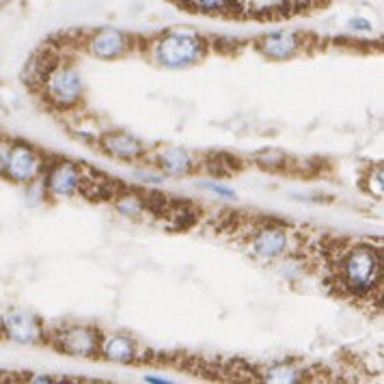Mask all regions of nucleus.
Masks as SVG:
<instances>
[{
	"mask_svg": "<svg viewBox=\"0 0 384 384\" xmlns=\"http://www.w3.org/2000/svg\"><path fill=\"white\" fill-rule=\"evenodd\" d=\"M337 287L352 298H369L382 289V253L372 244H357L335 261Z\"/></svg>",
	"mask_w": 384,
	"mask_h": 384,
	"instance_id": "nucleus-1",
	"label": "nucleus"
},
{
	"mask_svg": "<svg viewBox=\"0 0 384 384\" xmlns=\"http://www.w3.org/2000/svg\"><path fill=\"white\" fill-rule=\"evenodd\" d=\"M210 43L195 31H171L154 43V61L167 69H188L208 56Z\"/></svg>",
	"mask_w": 384,
	"mask_h": 384,
	"instance_id": "nucleus-2",
	"label": "nucleus"
},
{
	"mask_svg": "<svg viewBox=\"0 0 384 384\" xmlns=\"http://www.w3.org/2000/svg\"><path fill=\"white\" fill-rule=\"evenodd\" d=\"M43 97L56 110H73L84 99V80L80 71L69 63H54L41 82Z\"/></svg>",
	"mask_w": 384,
	"mask_h": 384,
	"instance_id": "nucleus-3",
	"label": "nucleus"
},
{
	"mask_svg": "<svg viewBox=\"0 0 384 384\" xmlns=\"http://www.w3.org/2000/svg\"><path fill=\"white\" fill-rule=\"evenodd\" d=\"M296 240L298 235H293L287 227L283 225H263L259 227L248 242V253L259 261L274 263L283 261L291 253H296Z\"/></svg>",
	"mask_w": 384,
	"mask_h": 384,
	"instance_id": "nucleus-4",
	"label": "nucleus"
},
{
	"mask_svg": "<svg viewBox=\"0 0 384 384\" xmlns=\"http://www.w3.org/2000/svg\"><path fill=\"white\" fill-rule=\"evenodd\" d=\"M46 171V158H43L35 147L26 143L7 145V154L3 162V173L9 182L20 186H31L43 177Z\"/></svg>",
	"mask_w": 384,
	"mask_h": 384,
	"instance_id": "nucleus-5",
	"label": "nucleus"
},
{
	"mask_svg": "<svg viewBox=\"0 0 384 384\" xmlns=\"http://www.w3.org/2000/svg\"><path fill=\"white\" fill-rule=\"evenodd\" d=\"M84 182V165L69 160H54L43 171V190L54 199H71L80 195Z\"/></svg>",
	"mask_w": 384,
	"mask_h": 384,
	"instance_id": "nucleus-6",
	"label": "nucleus"
},
{
	"mask_svg": "<svg viewBox=\"0 0 384 384\" xmlns=\"http://www.w3.org/2000/svg\"><path fill=\"white\" fill-rule=\"evenodd\" d=\"M0 331L13 344L20 346H41L48 341L41 320L31 311H24V309H13V311L5 313L0 320Z\"/></svg>",
	"mask_w": 384,
	"mask_h": 384,
	"instance_id": "nucleus-7",
	"label": "nucleus"
},
{
	"mask_svg": "<svg viewBox=\"0 0 384 384\" xmlns=\"http://www.w3.org/2000/svg\"><path fill=\"white\" fill-rule=\"evenodd\" d=\"M56 350L76 359H97L101 333L91 326H67L52 339Z\"/></svg>",
	"mask_w": 384,
	"mask_h": 384,
	"instance_id": "nucleus-8",
	"label": "nucleus"
},
{
	"mask_svg": "<svg viewBox=\"0 0 384 384\" xmlns=\"http://www.w3.org/2000/svg\"><path fill=\"white\" fill-rule=\"evenodd\" d=\"M86 48L95 58L115 61V58H123L125 54L134 50V43H132V39L125 33L117 31V28H104V31L95 33L88 39Z\"/></svg>",
	"mask_w": 384,
	"mask_h": 384,
	"instance_id": "nucleus-9",
	"label": "nucleus"
},
{
	"mask_svg": "<svg viewBox=\"0 0 384 384\" xmlns=\"http://www.w3.org/2000/svg\"><path fill=\"white\" fill-rule=\"evenodd\" d=\"M97 143L106 156L121 162H141L147 156L145 145L128 132H104L99 134Z\"/></svg>",
	"mask_w": 384,
	"mask_h": 384,
	"instance_id": "nucleus-10",
	"label": "nucleus"
},
{
	"mask_svg": "<svg viewBox=\"0 0 384 384\" xmlns=\"http://www.w3.org/2000/svg\"><path fill=\"white\" fill-rule=\"evenodd\" d=\"M257 50L270 61H287V58L298 56L304 50V39L298 33L280 31L259 39Z\"/></svg>",
	"mask_w": 384,
	"mask_h": 384,
	"instance_id": "nucleus-11",
	"label": "nucleus"
},
{
	"mask_svg": "<svg viewBox=\"0 0 384 384\" xmlns=\"http://www.w3.org/2000/svg\"><path fill=\"white\" fill-rule=\"evenodd\" d=\"M156 167L167 177H188L199 171V162L184 147H165L156 154Z\"/></svg>",
	"mask_w": 384,
	"mask_h": 384,
	"instance_id": "nucleus-12",
	"label": "nucleus"
},
{
	"mask_svg": "<svg viewBox=\"0 0 384 384\" xmlns=\"http://www.w3.org/2000/svg\"><path fill=\"white\" fill-rule=\"evenodd\" d=\"M99 357H104L106 361L117 363V365H130L136 361L139 352L132 337L108 335V337H101V341H99Z\"/></svg>",
	"mask_w": 384,
	"mask_h": 384,
	"instance_id": "nucleus-13",
	"label": "nucleus"
},
{
	"mask_svg": "<svg viewBox=\"0 0 384 384\" xmlns=\"http://www.w3.org/2000/svg\"><path fill=\"white\" fill-rule=\"evenodd\" d=\"M182 5L201 16H238V0H182Z\"/></svg>",
	"mask_w": 384,
	"mask_h": 384,
	"instance_id": "nucleus-14",
	"label": "nucleus"
},
{
	"mask_svg": "<svg viewBox=\"0 0 384 384\" xmlns=\"http://www.w3.org/2000/svg\"><path fill=\"white\" fill-rule=\"evenodd\" d=\"M115 208L119 214H123L125 218L139 220L143 218L147 212V203H145V195L141 192H132V190H121L119 195L115 197Z\"/></svg>",
	"mask_w": 384,
	"mask_h": 384,
	"instance_id": "nucleus-15",
	"label": "nucleus"
},
{
	"mask_svg": "<svg viewBox=\"0 0 384 384\" xmlns=\"http://www.w3.org/2000/svg\"><path fill=\"white\" fill-rule=\"evenodd\" d=\"M261 380L265 382H276V384H296L307 380L304 369L291 365V363H278L261 372Z\"/></svg>",
	"mask_w": 384,
	"mask_h": 384,
	"instance_id": "nucleus-16",
	"label": "nucleus"
},
{
	"mask_svg": "<svg viewBox=\"0 0 384 384\" xmlns=\"http://www.w3.org/2000/svg\"><path fill=\"white\" fill-rule=\"evenodd\" d=\"M253 162L263 171L280 173V171H287L289 156L285 152H280V149H261L253 156Z\"/></svg>",
	"mask_w": 384,
	"mask_h": 384,
	"instance_id": "nucleus-17",
	"label": "nucleus"
},
{
	"mask_svg": "<svg viewBox=\"0 0 384 384\" xmlns=\"http://www.w3.org/2000/svg\"><path fill=\"white\" fill-rule=\"evenodd\" d=\"M365 184H367V192H369V195L380 201L382 195H384V169L376 167V169L369 171Z\"/></svg>",
	"mask_w": 384,
	"mask_h": 384,
	"instance_id": "nucleus-18",
	"label": "nucleus"
},
{
	"mask_svg": "<svg viewBox=\"0 0 384 384\" xmlns=\"http://www.w3.org/2000/svg\"><path fill=\"white\" fill-rule=\"evenodd\" d=\"M203 190L212 192V195L220 197V199H238V192H235L233 188L220 184V182H205V184H199Z\"/></svg>",
	"mask_w": 384,
	"mask_h": 384,
	"instance_id": "nucleus-19",
	"label": "nucleus"
},
{
	"mask_svg": "<svg viewBox=\"0 0 384 384\" xmlns=\"http://www.w3.org/2000/svg\"><path fill=\"white\" fill-rule=\"evenodd\" d=\"M348 28L350 31H354V33H372L374 31V24L369 22L367 18H352L350 22H348Z\"/></svg>",
	"mask_w": 384,
	"mask_h": 384,
	"instance_id": "nucleus-20",
	"label": "nucleus"
},
{
	"mask_svg": "<svg viewBox=\"0 0 384 384\" xmlns=\"http://www.w3.org/2000/svg\"><path fill=\"white\" fill-rule=\"evenodd\" d=\"M145 382H149V384H171L173 380L171 378H158V376H145Z\"/></svg>",
	"mask_w": 384,
	"mask_h": 384,
	"instance_id": "nucleus-21",
	"label": "nucleus"
},
{
	"mask_svg": "<svg viewBox=\"0 0 384 384\" xmlns=\"http://www.w3.org/2000/svg\"><path fill=\"white\" fill-rule=\"evenodd\" d=\"M26 380L28 382H56V378H52V376H31Z\"/></svg>",
	"mask_w": 384,
	"mask_h": 384,
	"instance_id": "nucleus-22",
	"label": "nucleus"
}]
</instances>
